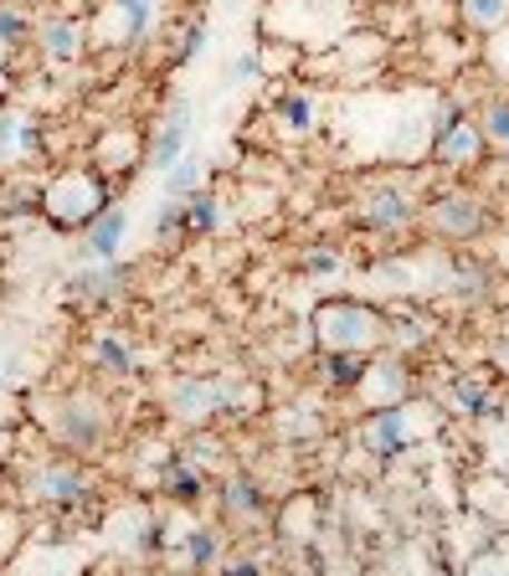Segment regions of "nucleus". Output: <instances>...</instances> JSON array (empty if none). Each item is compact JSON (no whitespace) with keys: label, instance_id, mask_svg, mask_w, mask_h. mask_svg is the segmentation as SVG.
<instances>
[{"label":"nucleus","instance_id":"obj_14","mask_svg":"<svg viewBox=\"0 0 509 576\" xmlns=\"http://www.w3.org/2000/svg\"><path fill=\"white\" fill-rule=\"evenodd\" d=\"M407 442H412V417H407V407H375V412L365 417L361 448L371 458H397Z\"/></svg>","mask_w":509,"mask_h":576},{"label":"nucleus","instance_id":"obj_11","mask_svg":"<svg viewBox=\"0 0 509 576\" xmlns=\"http://www.w3.org/2000/svg\"><path fill=\"white\" fill-rule=\"evenodd\" d=\"M483 155V129L469 119H458V114H448V119L438 124V139H432V160L442 165V170H469V165H479Z\"/></svg>","mask_w":509,"mask_h":576},{"label":"nucleus","instance_id":"obj_17","mask_svg":"<svg viewBox=\"0 0 509 576\" xmlns=\"http://www.w3.org/2000/svg\"><path fill=\"white\" fill-rule=\"evenodd\" d=\"M432 216V227L442 232V237H453V242H469L483 232V206L473 202V196H463V191H453V196H438V202L428 206Z\"/></svg>","mask_w":509,"mask_h":576},{"label":"nucleus","instance_id":"obj_35","mask_svg":"<svg viewBox=\"0 0 509 576\" xmlns=\"http://www.w3.org/2000/svg\"><path fill=\"white\" fill-rule=\"evenodd\" d=\"M298 273H309V279H330V273H340V253H330V247H309V253L298 257Z\"/></svg>","mask_w":509,"mask_h":576},{"label":"nucleus","instance_id":"obj_8","mask_svg":"<svg viewBox=\"0 0 509 576\" xmlns=\"http://www.w3.org/2000/svg\"><path fill=\"white\" fill-rule=\"evenodd\" d=\"M31 47L41 52V62L52 68H78L88 57V27H82L72 11H52V16H37V37Z\"/></svg>","mask_w":509,"mask_h":576},{"label":"nucleus","instance_id":"obj_42","mask_svg":"<svg viewBox=\"0 0 509 576\" xmlns=\"http://www.w3.org/2000/svg\"><path fill=\"white\" fill-rule=\"evenodd\" d=\"M0 104H6V78H0Z\"/></svg>","mask_w":509,"mask_h":576},{"label":"nucleus","instance_id":"obj_29","mask_svg":"<svg viewBox=\"0 0 509 576\" xmlns=\"http://www.w3.org/2000/svg\"><path fill=\"white\" fill-rule=\"evenodd\" d=\"M458 11H463V21L479 31H495L509 21V0H458Z\"/></svg>","mask_w":509,"mask_h":576},{"label":"nucleus","instance_id":"obj_2","mask_svg":"<svg viewBox=\"0 0 509 576\" xmlns=\"http://www.w3.org/2000/svg\"><path fill=\"white\" fill-rule=\"evenodd\" d=\"M314 345L324 350H381L391 340V320L375 304L361 299H330V304L314 309Z\"/></svg>","mask_w":509,"mask_h":576},{"label":"nucleus","instance_id":"obj_18","mask_svg":"<svg viewBox=\"0 0 509 576\" xmlns=\"http://www.w3.org/2000/svg\"><path fill=\"white\" fill-rule=\"evenodd\" d=\"M88 365H94L104 381H129L139 375V350L119 335V330H98L94 345H88Z\"/></svg>","mask_w":509,"mask_h":576},{"label":"nucleus","instance_id":"obj_30","mask_svg":"<svg viewBox=\"0 0 509 576\" xmlns=\"http://www.w3.org/2000/svg\"><path fill=\"white\" fill-rule=\"evenodd\" d=\"M129 155H135V139L119 135V129H108L104 145H98V155H94V165H98V170H124Z\"/></svg>","mask_w":509,"mask_h":576},{"label":"nucleus","instance_id":"obj_39","mask_svg":"<svg viewBox=\"0 0 509 576\" xmlns=\"http://www.w3.org/2000/svg\"><path fill=\"white\" fill-rule=\"evenodd\" d=\"M41 576H78V566H47Z\"/></svg>","mask_w":509,"mask_h":576},{"label":"nucleus","instance_id":"obj_20","mask_svg":"<svg viewBox=\"0 0 509 576\" xmlns=\"http://www.w3.org/2000/svg\"><path fill=\"white\" fill-rule=\"evenodd\" d=\"M365 361L371 355H361V350H314V381H320L324 391H355L365 375Z\"/></svg>","mask_w":509,"mask_h":576},{"label":"nucleus","instance_id":"obj_31","mask_svg":"<svg viewBox=\"0 0 509 576\" xmlns=\"http://www.w3.org/2000/svg\"><path fill=\"white\" fill-rule=\"evenodd\" d=\"M155 237H160V242H180V237H186V202L160 196V212H155Z\"/></svg>","mask_w":509,"mask_h":576},{"label":"nucleus","instance_id":"obj_37","mask_svg":"<svg viewBox=\"0 0 509 576\" xmlns=\"http://www.w3.org/2000/svg\"><path fill=\"white\" fill-rule=\"evenodd\" d=\"M222 576H263V566L253 556H232V562H222Z\"/></svg>","mask_w":509,"mask_h":576},{"label":"nucleus","instance_id":"obj_27","mask_svg":"<svg viewBox=\"0 0 509 576\" xmlns=\"http://www.w3.org/2000/svg\"><path fill=\"white\" fill-rule=\"evenodd\" d=\"M263 407V391L247 375H222V417H253Z\"/></svg>","mask_w":509,"mask_h":576},{"label":"nucleus","instance_id":"obj_21","mask_svg":"<svg viewBox=\"0 0 509 576\" xmlns=\"http://www.w3.org/2000/svg\"><path fill=\"white\" fill-rule=\"evenodd\" d=\"M175 556H180V566L190 576L216 572L222 566V530L216 525H190L186 536H175Z\"/></svg>","mask_w":509,"mask_h":576},{"label":"nucleus","instance_id":"obj_19","mask_svg":"<svg viewBox=\"0 0 509 576\" xmlns=\"http://www.w3.org/2000/svg\"><path fill=\"white\" fill-rule=\"evenodd\" d=\"M160 495L170 499V505L190 509V505H202L206 499V474L190 463L186 453H170L165 448V463H160Z\"/></svg>","mask_w":509,"mask_h":576},{"label":"nucleus","instance_id":"obj_22","mask_svg":"<svg viewBox=\"0 0 509 576\" xmlns=\"http://www.w3.org/2000/svg\"><path fill=\"white\" fill-rule=\"evenodd\" d=\"M371 407H402V391H407V365L402 361H365V375L355 387Z\"/></svg>","mask_w":509,"mask_h":576},{"label":"nucleus","instance_id":"obj_33","mask_svg":"<svg viewBox=\"0 0 509 576\" xmlns=\"http://www.w3.org/2000/svg\"><path fill=\"white\" fill-rule=\"evenodd\" d=\"M479 129H483V139H495L499 149L509 145V98H499V104L483 108V124H479Z\"/></svg>","mask_w":509,"mask_h":576},{"label":"nucleus","instance_id":"obj_25","mask_svg":"<svg viewBox=\"0 0 509 576\" xmlns=\"http://www.w3.org/2000/svg\"><path fill=\"white\" fill-rule=\"evenodd\" d=\"M160 191L170 196V202H190L196 191H206V160H196V155H180V160H175L170 170L160 175Z\"/></svg>","mask_w":509,"mask_h":576},{"label":"nucleus","instance_id":"obj_10","mask_svg":"<svg viewBox=\"0 0 509 576\" xmlns=\"http://www.w3.org/2000/svg\"><path fill=\"white\" fill-rule=\"evenodd\" d=\"M41 155V119L31 108L0 104V170H21Z\"/></svg>","mask_w":509,"mask_h":576},{"label":"nucleus","instance_id":"obj_40","mask_svg":"<svg viewBox=\"0 0 509 576\" xmlns=\"http://www.w3.org/2000/svg\"><path fill=\"white\" fill-rule=\"evenodd\" d=\"M6 62H11V52H6V47H0V78H6Z\"/></svg>","mask_w":509,"mask_h":576},{"label":"nucleus","instance_id":"obj_34","mask_svg":"<svg viewBox=\"0 0 509 576\" xmlns=\"http://www.w3.org/2000/svg\"><path fill=\"white\" fill-rule=\"evenodd\" d=\"M453 402L463 407V412H489V391H483L473 375H458V381H453Z\"/></svg>","mask_w":509,"mask_h":576},{"label":"nucleus","instance_id":"obj_1","mask_svg":"<svg viewBox=\"0 0 509 576\" xmlns=\"http://www.w3.org/2000/svg\"><path fill=\"white\" fill-rule=\"evenodd\" d=\"M37 206H41V216H47L52 227L82 232L108 206V180H104L98 165H72V170L52 175V180L41 186Z\"/></svg>","mask_w":509,"mask_h":576},{"label":"nucleus","instance_id":"obj_3","mask_svg":"<svg viewBox=\"0 0 509 576\" xmlns=\"http://www.w3.org/2000/svg\"><path fill=\"white\" fill-rule=\"evenodd\" d=\"M47 428H52V438L62 442V448H72V453H98L108 442V407L94 391H68V397L52 402Z\"/></svg>","mask_w":509,"mask_h":576},{"label":"nucleus","instance_id":"obj_5","mask_svg":"<svg viewBox=\"0 0 509 576\" xmlns=\"http://www.w3.org/2000/svg\"><path fill=\"white\" fill-rule=\"evenodd\" d=\"M88 495H94V479L72 458H47V463H37L27 474V499H37V505L68 509V505H82Z\"/></svg>","mask_w":509,"mask_h":576},{"label":"nucleus","instance_id":"obj_43","mask_svg":"<svg viewBox=\"0 0 509 576\" xmlns=\"http://www.w3.org/2000/svg\"><path fill=\"white\" fill-rule=\"evenodd\" d=\"M505 155H509V145H505Z\"/></svg>","mask_w":509,"mask_h":576},{"label":"nucleus","instance_id":"obj_26","mask_svg":"<svg viewBox=\"0 0 509 576\" xmlns=\"http://www.w3.org/2000/svg\"><path fill=\"white\" fill-rule=\"evenodd\" d=\"M37 37V16L21 6V0H0V47L6 52H21Z\"/></svg>","mask_w":509,"mask_h":576},{"label":"nucleus","instance_id":"obj_9","mask_svg":"<svg viewBox=\"0 0 509 576\" xmlns=\"http://www.w3.org/2000/svg\"><path fill=\"white\" fill-rule=\"evenodd\" d=\"M190 135H196V108H190V98H175L160 114V124H155V135H149L145 165L155 175H165L180 155H190Z\"/></svg>","mask_w":509,"mask_h":576},{"label":"nucleus","instance_id":"obj_41","mask_svg":"<svg viewBox=\"0 0 509 576\" xmlns=\"http://www.w3.org/2000/svg\"><path fill=\"white\" fill-rule=\"evenodd\" d=\"M473 576H499V572H489V566H479V572H473Z\"/></svg>","mask_w":509,"mask_h":576},{"label":"nucleus","instance_id":"obj_32","mask_svg":"<svg viewBox=\"0 0 509 576\" xmlns=\"http://www.w3.org/2000/svg\"><path fill=\"white\" fill-rule=\"evenodd\" d=\"M257 78H263V57H257V52H237L227 62V72H222V88H253Z\"/></svg>","mask_w":509,"mask_h":576},{"label":"nucleus","instance_id":"obj_6","mask_svg":"<svg viewBox=\"0 0 509 576\" xmlns=\"http://www.w3.org/2000/svg\"><path fill=\"white\" fill-rule=\"evenodd\" d=\"M62 294L78 309L114 304V299L129 294V263H124V257H114V263H88V257H82V269H72L68 279H62Z\"/></svg>","mask_w":509,"mask_h":576},{"label":"nucleus","instance_id":"obj_15","mask_svg":"<svg viewBox=\"0 0 509 576\" xmlns=\"http://www.w3.org/2000/svg\"><path fill=\"white\" fill-rule=\"evenodd\" d=\"M412 216H417V202L402 186H371L361 196V222L371 232H402L412 227Z\"/></svg>","mask_w":509,"mask_h":576},{"label":"nucleus","instance_id":"obj_36","mask_svg":"<svg viewBox=\"0 0 509 576\" xmlns=\"http://www.w3.org/2000/svg\"><path fill=\"white\" fill-rule=\"evenodd\" d=\"M180 453H186V458H190V463H196V469H202V474H212L216 463H222V442H216V438H190L186 448H180Z\"/></svg>","mask_w":509,"mask_h":576},{"label":"nucleus","instance_id":"obj_12","mask_svg":"<svg viewBox=\"0 0 509 576\" xmlns=\"http://www.w3.org/2000/svg\"><path fill=\"white\" fill-rule=\"evenodd\" d=\"M78 237H82V257H88V263H114V257H124V247H129V212L108 202Z\"/></svg>","mask_w":509,"mask_h":576},{"label":"nucleus","instance_id":"obj_23","mask_svg":"<svg viewBox=\"0 0 509 576\" xmlns=\"http://www.w3.org/2000/svg\"><path fill=\"white\" fill-rule=\"evenodd\" d=\"M273 119H278L283 135L304 139V135L320 129V108H314V98H309L304 88H283V94L273 98Z\"/></svg>","mask_w":509,"mask_h":576},{"label":"nucleus","instance_id":"obj_4","mask_svg":"<svg viewBox=\"0 0 509 576\" xmlns=\"http://www.w3.org/2000/svg\"><path fill=\"white\" fill-rule=\"evenodd\" d=\"M160 407L180 428H206L222 417V375H175L160 387Z\"/></svg>","mask_w":509,"mask_h":576},{"label":"nucleus","instance_id":"obj_13","mask_svg":"<svg viewBox=\"0 0 509 576\" xmlns=\"http://www.w3.org/2000/svg\"><path fill=\"white\" fill-rule=\"evenodd\" d=\"M104 16L114 21V41L119 47H139L145 37H155L165 16V0H104Z\"/></svg>","mask_w":509,"mask_h":576},{"label":"nucleus","instance_id":"obj_24","mask_svg":"<svg viewBox=\"0 0 509 576\" xmlns=\"http://www.w3.org/2000/svg\"><path fill=\"white\" fill-rule=\"evenodd\" d=\"M222 222H227V202L216 191H196L186 202V237H212L222 232Z\"/></svg>","mask_w":509,"mask_h":576},{"label":"nucleus","instance_id":"obj_28","mask_svg":"<svg viewBox=\"0 0 509 576\" xmlns=\"http://www.w3.org/2000/svg\"><path fill=\"white\" fill-rule=\"evenodd\" d=\"M206 41H212V27H206L202 16H190L186 27H180V37H175V47H170V62L175 68H190V62L206 52Z\"/></svg>","mask_w":509,"mask_h":576},{"label":"nucleus","instance_id":"obj_7","mask_svg":"<svg viewBox=\"0 0 509 576\" xmlns=\"http://www.w3.org/2000/svg\"><path fill=\"white\" fill-rule=\"evenodd\" d=\"M104 536H108V546L124 550V556H165L175 540L145 505H124L119 515L104 525Z\"/></svg>","mask_w":509,"mask_h":576},{"label":"nucleus","instance_id":"obj_38","mask_svg":"<svg viewBox=\"0 0 509 576\" xmlns=\"http://www.w3.org/2000/svg\"><path fill=\"white\" fill-rule=\"evenodd\" d=\"M495 365H499V371H509V340H499V345H495Z\"/></svg>","mask_w":509,"mask_h":576},{"label":"nucleus","instance_id":"obj_16","mask_svg":"<svg viewBox=\"0 0 509 576\" xmlns=\"http://www.w3.org/2000/svg\"><path fill=\"white\" fill-rule=\"evenodd\" d=\"M216 505H222V515H227L232 525H257L263 515H268L263 484H257L253 474H242V469H232L227 479H222V489H216Z\"/></svg>","mask_w":509,"mask_h":576}]
</instances>
